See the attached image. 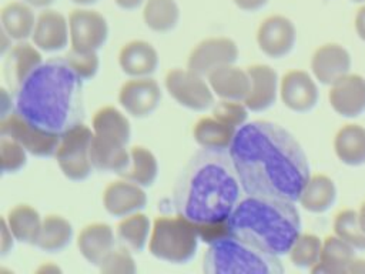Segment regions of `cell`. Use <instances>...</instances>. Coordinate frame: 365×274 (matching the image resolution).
Returning a JSON list of instances; mask_svg holds the SVG:
<instances>
[{
	"mask_svg": "<svg viewBox=\"0 0 365 274\" xmlns=\"http://www.w3.org/2000/svg\"><path fill=\"white\" fill-rule=\"evenodd\" d=\"M355 31L358 37L365 41V3L358 9L355 16Z\"/></svg>",
	"mask_w": 365,
	"mask_h": 274,
	"instance_id": "44",
	"label": "cell"
},
{
	"mask_svg": "<svg viewBox=\"0 0 365 274\" xmlns=\"http://www.w3.org/2000/svg\"><path fill=\"white\" fill-rule=\"evenodd\" d=\"M0 34H1V44H0V46H1V53L4 54L7 50L11 49V40H13V39H11L3 29L0 30Z\"/></svg>",
	"mask_w": 365,
	"mask_h": 274,
	"instance_id": "46",
	"label": "cell"
},
{
	"mask_svg": "<svg viewBox=\"0 0 365 274\" xmlns=\"http://www.w3.org/2000/svg\"><path fill=\"white\" fill-rule=\"evenodd\" d=\"M245 194L298 201L311 177L298 140L271 121L245 123L228 148Z\"/></svg>",
	"mask_w": 365,
	"mask_h": 274,
	"instance_id": "1",
	"label": "cell"
},
{
	"mask_svg": "<svg viewBox=\"0 0 365 274\" xmlns=\"http://www.w3.org/2000/svg\"><path fill=\"white\" fill-rule=\"evenodd\" d=\"M64 59L83 81L94 77L98 70L97 51H78V50L70 49V51L64 56Z\"/></svg>",
	"mask_w": 365,
	"mask_h": 274,
	"instance_id": "40",
	"label": "cell"
},
{
	"mask_svg": "<svg viewBox=\"0 0 365 274\" xmlns=\"http://www.w3.org/2000/svg\"><path fill=\"white\" fill-rule=\"evenodd\" d=\"M27 4H30L31 7H37V9H46L50 4H53L56 0H21Z\"/></svg>",
	"mask_w": 365,
	"mask_h": 274,
	"instance_id": "47",
	"label": "cell"
},
{
	"mask_svg": "<svg viewBox=\"0 0 365 274\" xmlns=\"http://www.w3.org/2000/svg\"><path fill=\"white\" fill-rule=\"evenodd\" d=\"M228 227L230 233L279 257L288 254L301 234V218L294 201L247 194L228 217Z\"/></svg>",
	"mask_w": 365,
	"mask_h": 274,
	"instance_id": "4",
	"label": "cell"
},
{
	"mask_svg": "<svg viewBox=\"0 0 365 274\" xmlns=\"http://www.w3.org/2000/svg\"><path fill=\"white\" fill-rule=\"evenodd\" d=\"M212 116L228 126L240 128L247 121L248 108L244 101L221 100L214 106Z\"/></svg>",
	"mask_w": 365,
	"mask_h": 274,
	"instance_id": "39",
	"label": "cell"
},
{
	"mask_svg": "<svg viewBox=\"0 0 365 274\" xmlns=\"http://www.w3.org/2000/svg\"><path fill=\"white\" fill-rule=\"evenodd\" d=\"M295 40V26L282 14L268 16L261 21L257 30V43L259 50L272 59L287 56L294 49Z\"/></svg>",
	"mask_w": 365,
	"mask_h": 274,
	"instance_id": "12",
	"label": "cell"
},
{
	"mask_svg": "<svg viewBox=\"0 0 365 274\" xmlns=\"http://www.w3.org/2000/svg\"><path fill=\"white\" fill-rule=\"evenodd\" d=\"M336 198V187L325 174L311 176L307 181L298 203L309 213H325Z\"/></svg>",
	"mask_w": 365,
	"mask_h": 274,
	"instance_id": "28",
	"label": "cell"
},
{
	"mask_svg": "<svg viewBox=\"0 0 365 274\" xmlns=\"http://www.w3.org/2000/svg\"><path fill=\"white\" fill-rule=\"evenodd\" d=\"M143 19L148 29L157 33L173 30L180 20V7L175 0H145Z\"/></svg>",
	"mask_w": 365,
	"mask_h": 274,
	"instance_id": "33",
	"label": "cell"
},
{
	"mask_svg": "<svg viewBox=\"0 0 365 274\" xmlns=\"http://www.w3.org/2000/svg\"><path fill=\"white\" fill-rule=\"evenodd\" d=\"M165 88L177 103L191 110H205L214 104V91L204 76L190 68H173L165 76Z\"/></svg>",
	"mask_w": 365,
	"mask_h": 274,
	"instance_id": "9",
	"label": "cell"
},
{
	"mask_svg": "<svg viewBox=\"0 0 365 274\" xmlns=\"http://www.w3.org/2000/svg\"><path fill=\"white\" fill-rule=\"evenodd\" d=\"M198 240L197 225L185 217L160 215L151 228L150 253L160 260L182 264L194 257Z\"/></svg>",
	"mask_w": 365,
	"mask_h": 274,
	"instance_id": "6",
	"label": "cell"
},
{
	"mask_svg": "<svg viewBox=\"0 0 365 274\" xmlns=\"http://www.w3.org/2000/svg\"><path fill=\"white\" fill-rule=\"evenodd\" d=\"M71 49L97 51L107 40L108 26L103 14L93 9H74L68 16Z\"/></svg>",
	"mask_w": 365,
	"mask_h": 274,
	"instance_id": "10",
	"label": "cell"
},
{
	"mask_svg": "<svg viewBox=\"0 0 365 274\" xmlns=\"http://www.w3.org/2000/svg\"><path fill=\"white\" fill-rule=\"evenodd\" d=\"M81 255L93 265H100L107 254L114 248L113 228L106 223L86 225L77 238Z\"/></svg>",
	"mask_w": 365,
	"mask_h": 274,
	"instance_id": "25",
	"label": "cell"
},
{
	"mask_svg": "<svg viewBox=\"0 0 365 274\" xmlns=\"http://www.w3.org/2000/svg\"><path fill=\"white\" fill-rule=\"evenodd\" d=\"M150 233V220L147 215L135 211L125 215L117 225L118 238L133 251H143Z\"/></svg>",
	"mask_w": 365,
	"mask_h": 274,
	"instance_id": "35",
	"label": "cell"
},
{
	"mask_svg": "<svg viewBox=\"0 0 365 274\" xmlns=\"http://www.w3.org/2000/svg\"><path fill=\"white\" fill-rule=\"evenodd\" d=\"M93 131L115 137L125 144L130 140V123L127 117L111 106H106L96 111L93 117Z\"/></svg>",
	"mask_w": 365,
	"mask_h": 274,
	"instance_id": "34",
	"label": "cell"
},
{
	"mask_svg": "<svg viewBox=\"0 0 365 274\" xmlns=\"http://www.w3.org/2000/svg\"><path fill=\"white\" fill-rule=\"evenodd\" d=\"M157 173L158 164L154 154L145 147L134 146L130 148V164L120 176L141 187H148L155 181Z\"/></svg>",
	"mask_w": 365,
	"mask_h": 274,
	"instance_id": "31",
	"label": "cell"
},
{
	"mask_svg": "<svg viewBox=\"0 0 365 274\" xmlns=\"http://www.w3.org/2000/svg\"><path fill=\"white\" fill-rule=\"evenodd\" d=\"M14 111L31 124L63 136L83 121V80L64 57L51 59L14 91Z\"/></svg>",
	"mask_w": 365,
	"mask_h": 274,
	"instance_id": "3",
	"label": "cell"
},
{
	"mask_svg": "<svg viewBox=\"0 0 365 274\" xmlns=\"http://www.w3.org/2000/svg\"><path fill=\"white\" fill-rule=\"evenodd\" d=\"M238 57L237 44L228 37H210L200 41L188 57V67L191 71L208 76L212 70L234 64Z\"/></svg>",
	"mask_w": 365,
	"mask_h": 274,
	"instance_id": "11",
	"label": "cell"
},
{
	"mask_svg": "<svg viewBox=\"0 0 365 274\" xmlns=\"http://www.w3.org/2000/svg\"><path fill=\"white\" fill-rule=\"evenodd\" d=\"M235 6L244 11H257L262 9L268 0H232Z\"/></svg>",
	"mask_w": 365,
	"mask_h": 274,
	"instance_id": "43",
	"label": "cell"
},
{
	"mask_svg": "<svg viewBox=\"0 0 365 274\" xmlns=\"http://www.w3.org/2000/svg\"><path fill=\"white\" fill-rule=\"evenodd\" d=\"M125 143L104 134H93L90 146V158L93 167L101 171H114L120 174L130 164V150Z\"/></svg>",
	"mask_w": 365,
	"mask_h": 274,
	"instance_id": "20",
	"label": "cell"
},
{
	"mask_svg": "<svg viewBox=\"0 0 365 274\" xmlns=\"http://www.w3.org/2000/svg\"><path fill=\"white\" fill-rule=\"evenodd\" d=\"M73 3H76V4H78V6H90V4H93V3H97L98 0H71Z\"/></svg>",
	"mask_w": 365,
	"mask_h": 274,
	"instance_id": "51",
	"label": "cell"
},
{
	"mask_svg": "<svg viewBox=\"0 0 365 274\" xmlns=\"http://www.w3.org/2000/svg\"><path fill=\"white\" fill-rule=\"evenodd\" d=\"M37 17L33 7L21 0L7 3L0 13L1 29L16 41L31 37Z\"/></svg>",
	"mask_w": 365,
	"mask_h": 274,
	"instance_id": "27",
	"label": "cell"
},
{
	"mask_svg": "<svg viewBox=\"0 0 365 274\" xmlns=\"http://www.w3.org/2000/svg\"><path fill=\"white\" fill-rule=\"evenodd\" d=\"M101 273L107 274H133L135 273V263L127 248H113L98 265Z\"/></svg>",
	"mask_w": 365,
	"mask_h": 274,
	"instance_id": "41",
	"label": "cell"
},
{
	"mask_svg": "<svg viewBox=\"0 0 365 274\" xmlns=\"http://www.w3.org/2000/svg\"><path fill=\"white\" fill-rule=\"evenodd\" d=\"M351 1H354V3H361V4L365 3V0H351Z\"/></svg>",
	"mask_w": 365,
	"mask_h": 274,
	"instance_id": "52",
	"label": "cell"
},
{
	"mask_svg": "<svg viewBox=\"0 0 365 274\" xmlns=\"http://www.w3.org/2000/svg\"><path fill=\"white\" fill-rule=\"evenodd\" d=\"M6 221L17 241L36 244L43 224V220L36 208L29 204H19L9 211Z\"/></svg>",
	"mask_w": 365,
	"mask_h": 274,
	"instance_id": "30",
	"label": "cell"
},
{
	"mask_svg": "<svg viewBox=\"0 0 365 274\" xmlns=\"http://www.w3.org/2000/svg\"><path fill=\"white\" fill-rule=\"evenodd\" d=\"M355 248L336 234L322 240V253L318 264L311 268L314 274H349L352 261L356 258Z\"/></svg>",
	"mask_w": 365,
	"mask_h": 274,
	"instance_id": "23",
	"label": "cell"
},
{
	"mask_svg": "<svg viewBox=\"0 0 365 274\" xmlns=\"http://www.w3.org/2000/svg\"><path fill=\"white\" fill-rule=\"evenodd\" d=\"M241 183L228 150L202 148L180 173L174 207L197 227L224 224L241 200Z\"/></svg>",
	"mask_w": 365,
	"mask_h": 274,
	"instance_id": "2",
	"label": "cell"
},
{
	"mask_svg": "<svg viewBox=\"0 0 365 274\" xmlns=\"http://www.w3.org/2000/svg\"><path fill=\"white\" fill-rule=\"evenodd\" d=\"M118 63L121 70L131 77H148L158 66V54L148 41L133 40L121 47Z\"/></svg>",
	"mask_w": 365,
	"mask_h": 274,
	"instance_id": "24",
	"label": "cell"
},
{
	"mask_svg": "<svg viewBox=\"0 0 365 274\" xmlns=\"http://www.w3.org/2000/svg\"><path fill=\"white\" fill-rule=\"evenodd\" d=\"M282 103L295 113H307L318 103V87L304 70H291L279 81Z\"/></svg>",
	"mask_w": 365,
	"mask_h": 274,
	"instance_id": "14",
	"label": "cell"
},
{
	"mask_svg": "<svg viewBox=\"0 0 365 274\" xmlns=\"http://www.w3.org/2000/svg\"><path fill=\"white\" fill-rule=\"evenodd\" d=\"M250 76V91L244 100L251 111L269 108L279 93L277 71L267 64H254L247 68Z\"/></svg>",
	"mask_w": 365,
	"mask_h": 274,
	"instance_id": "17",
	"label": "cell"
},
{
	"mask_svg": "<svg viewBox=\"0 0 365 274\" xmlns=\"http://www.w3.org/2000/svg\"><path fill=\"white\" fill-rule=\"evenodd\" d=\"M93 134L94 131L91 128L80 123L61 136L54 156L67 178L74 181L84 180L94 168L90 158Z\"/></svg>",
	"mask_w": 365,
	"mask_h": 274,
	"instance_id": "7",
	"label": "cell"
},
{
	"mask_svg": "<svg viewBox=\"0 0 365 274\" xmlns=\"http://www.w3.org/2000/svg\"><path fill=\"white\" fill-rule=\"evenodd\" d=\"M27 150L16 140L1 136L0 138V160L3 173L19 171L27 160Z\"/></svg>",
	"mask_w": 365,
	"mask_h": 274,
	"instance_id": "38",
	"label": "cell"
},
{
	"mask_svg": "<svg viewBox=\"0 0 365 274\" xmlns=\"http://www.w3.org/2000/svg\"><path fill=\"white\" fill-rule=\"evenodd\" d=\"M207 81L221 100L244 101L250 91V76L247 68L235 67L234 64L221 66L207 76Z\"/></svg>",
	"mask_w": 365,
	"mask_h": 274,
	"instance_id": "22",
	"label": "cell"
},
{
	"mask_svg": "<svg viewBox=\"0 0 365 274\" xmlns=\"http://www.w3.org/2000/svg\"><path fill=\"white\" fill-rule=\"evenodd\" d=\"M114 1L120 9H124V10H134L145 3V0H114Z\"/></svg>",
	"mask_w": 365,
	"mask_h": 274,
	"instance_id": "45",
	"label": "cell"
},
{
	"mask_svg": "<svg viewBox=\"0 0 365 274\" xmlns=\"http://www.w3.org/2000/svg\"><path fill=\"white\" fill-rule=\"evenodd\" d=\"M118 100L128 114L147 117L157 108L161 90L157 81L150 77H134L121 86Z\"/></svg>",
	"mask_w": 365,
	"mask_h": 274,
	"instance_id": "13",
	"label": "cell"
},
{
	"mask_svg": "<svg viewBox=\"0 0 365 274\" xmlns=\"http://www.w3.org/2000/svg\"><path fill=\"white\" fill-rule=\"evenodd\" d=\"M322 253V240L314 234H299L288 251L289 260L295 267L312 268L318 264Z\"/></svg>",
	"mask_w": 365,
	"mask_h": 274,
	"instance_id": "36",
	"label": "cell"
},
{
	"mask_svg": "<svg viewBox=\"0 0 365 274\" xmlns=\"http://www.w3.org/2000/svg\"><path fill=\"white\" fill-rule=\"evenodd\" d=\"M71 237L73 227L68 220L58 214H50L43 220L41 230L34 245L48 253H57L68 245Z\"/></svg>",
	"mask_w": 365,
	"mask_h": 274,
	"instance_id": "32",
	"label": "cell"
},
{
	"mask_svg": "<svg viewBox=\"0 0 365 274\" xmlns=\"http://www.w3.org/2000/svg\"><path fill=\"white\" fill-rule=\"evenodd\" d=\"M147 203V196L141 186L125 178L110 183L103 194L104 208L115 217H124L141 210Z\"/></svg>",
	"mask_w": 365,
	"mask_h": 274,
	"instance_id": "19",
	"label": "cell"
},
{
	"mask_svg": "<svg viewBox=\"0 0 365 274\" xmlns=\"http://www.w3.org/2000/svg\"><path fill=\"white\" fill-rule=\"evenodd\" d=\"M1 101H3V104H1V117H4V116L9 114V111H7L9 103H11V100H9L7 90H4V88H1Z\"/></svg>",
	"mask_w": 365,
	"mask_h": 274,
	"instance_id": "48",
	"label": "cell"
},
{
	"mask_svg": "<svg viewBox=\"0 0 365 274\" xmlns=\"http://www.w3.org/2000/svg\"><path fill=\"white\" fill-rule=\"evenodd\" d=\"M334 233L355 250L365 251V231L362 230L358 211L351 208L339 211L334 220Z\"/></svg>",
	"mask_w": 365,
	"mask_h": 274,
	"instance_id": "37",
	"label": "cell"
},
{
	"mask_svg": "<svg viewBox=\"0 0 365 274\" xmlns=\"http://www.w3.org/2000/svg\"><path fill=\"white\" fill-rule=\"evenodd\" d=\"M68 37V21L60 11L46 9L37 16L34 31L31 34L37 49L50 53L61 50L67 46Z\"/></svg>",
	"mask_w": 365,
	"mask_h": 274,
	"instance_id": "18",
	"label": "cell"
},
{
	"mask_svg": "<svg viewBox=\"0 0 365 274\" xmlns=\"http://www.w3.org/2000/svg\"><path fill=\"white\" fill-rule=\"evenodd\" d=\"M13 240H16V238L6 221V217H3L1 218V243H0L1 255H6L13 248Z\"/></svg>",
	"mask_w": 365,
	"mask_h": 274,
	"instance_id": "42",
	"label": "cell"
},
{
	"mask_svg": "<svg viewBox=\"0 0 365 274\" xmlns=\"http://www.w3.org/2000/svg\"><path fill=\"white\" fill-rule=\"evenodd\" d=\"M41 64V54L36 46L24 40L17 41V44L9 50L4 63V74L10 88L16 91L19 86Z\"/></svg>",
	"mask_w": 365,
	"mask_h": 274,
	"instance_id": "21",
	"label": "cell"
},
{
	"mask_svg": "<svg viewBox=\"0 0 365 274\" xmlns=\"http://www.w3.org/2000/svg\"><path fill=\"white\" fill-rule=\"evenodd\" d=\"M0 134L19 141L27 153L37 157H50L56 154L61 136L37 127L24 120L16 111L1 117Z\"/></svg>",
	"mask_w": 365,
	"mask_h": 274,
	"instance_id": "8",
	"label": "cell"
},
{
	"mask_svg": "<svg viewBox=\"0 0 365 274\" xmlns=\"http://www.w3.org/2000/svg\"><path fill=\"white\" fill-rule=\"evenodd\" d=\"M329 104L342 117L354 118L365 113V78L359 74H346L329 86Z\"/></svg>",
	"mask_w": 365,
	"mask_h": 274,
	"instance_id": "16",
	"label": "cell"
},
{
	"mask_svg": "<svg viewBox=\"0 0 365 274\" xmlns=\"http://www.w3.org/2000/svg\"><path fill=\"white\" fill-rule=\"evenodd\" d=\"M38 273H43V271H46V273H50V271H53V273H56V271H60V268L58 267H56V265H43L41 268H38L37 270Z\"/></svg>",
	"mask_w": 365,
	"mask_h": 274,
	"instance_id": "50",
	"label": "cell"
},
{
	"mask_svg": "<svg viewBox=\"0 0 365 274\" xmlns=\"http://www.w3.org/2000/svg\"><path fill=\"white\" fill-rule=\"evenodd\" d=\"M314 77L327 86H332L351 70V56L348 50L338 43H327L315 50L311 59Z\"/></svg>",
	"mask_w": 365,
	"mask_h": 274,
	"instance_id": "15",
	"label": "cell"
},
{
	"mask_svg": "<svg viewBox=\"0 0 365 274\" xmlns=\"http://www.w3.org/2000/svg\"><path fill=\"white\" fill-rule=\"evenodd\" d=\"M237 130L238 128L220 121L214 116L202 117L194 126V138L202 148L228 150Z\"/></svg>",
	"mask_w": 365,
	"mask_h": 274,
	"instance_id": "29",
	"label": "cell"
},
{
	"mask_svg": "<svg viewBox=\"0 0 365 274\" xmlns=\"http://www.w3.org/2000/svg\"><path fill=\"white\" fill-rule=\"evenodd\" d=\"M358 214H359V221H361V225H362V230L365 231V203L361 206V208H359V211H358Z\"/></svg>",
	"mask_w": 365,
	"mask_h": 274,
	"instance_id": "49",
	"label": "cell"
},
{
	"mask_svg": "<svg viewBox=\"0 0 365 274\" xmlns=\"http://www.w3.org/2000/svg\"><path fill=\"white\" fill-rule=\"evenodd\" d=\"M202 270L207 274L284 273L278 255L232 233L210 243V247L204 254Z\"/></svg>",
	"mask_w": 365,
	"mask_h": 274,
	"instance_id": "5",
	"label": "cell"
},
{
	"mask_svg": "<svg viewBox=\"0 0 365 274\" xmlns=\"http://www.w3.org/2000/svg\"><path fill=\"white\" fill-rule=\"evenodd\" d=\"M334 150L346 166L365 164V127L354 123L341 127L334 138Z\"/></svg>",
	"mask_w": 365,
	"mask_h": 274,
	"instance_id": "26",
	"label": "cell"
}]
</instances>
